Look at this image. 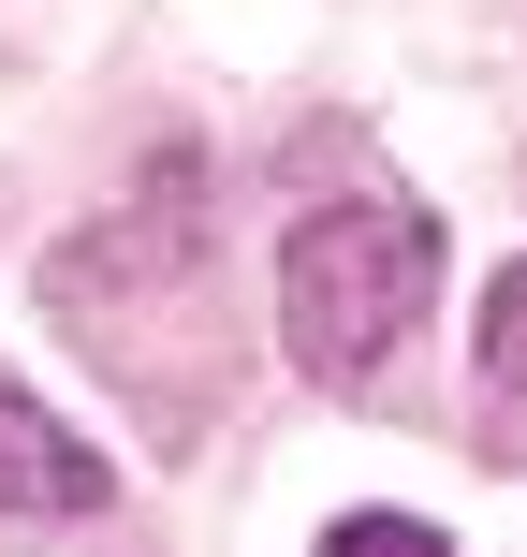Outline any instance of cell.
<instances>
[{"label": "cell", "instance_id": "1", "mask_svg": "<svg viewBox=\"0 0 527 557\" xmlns=\"http://www.w3.org/2000/svg\"><path fill=\"white\" fill-rule=\"evenodd\" d=\"M45 308L162 441H191L235 396V308H221V278H205L191 147H176V191H147V206H117V221H88V235L45 250Z\"/></svg>", "mask_w": 527, "mask_h": 557}, {"label": "cell", "instance_id": "2", "mask_svg": "<svg viewBox=\"0 0 527 557\" xmlns=\"http://www.w3.org/2000/svg\"><path fill=\"white\" fill-rule=\"evenodd\" d=\"M425 294H440V221L396 191L308 206L278 235V352L308 382H381L396 352L425 337Z\"/></svg>", "mask_w": 527, "mask_h": 557}, {"label": "cell", "instance_id": "4", "mask_svg": "<svg viewBox=\"0 0 527 557\" xmlns=\"http://www.w3.org/2000/svg\"><path fill=\"white\" fill-rule=\"evenodd\" d=\"M484 382L527 411V264H499V278H484Z\"/></svg>", "mask_w": 527, "mask_h": 557}, {"label": "cell", "instance_id": "5", "mask_svg": "<svg viewBox=\"0 0 527 557\" xmlns=\"http://www.w3.org/2000/svg\"><path fill=\"white\" fill-rule=\"evenodd\" d=\"M323 557H454V529H425V513H337Z\"/></svg>", "mask_w": 527, "mask_h": 557}, {"label": "cell", "instance_id": "3", "mask_svg": "<svg viewBox=\"0 0 527 557\" xmlns=\"http://www.w3.org/2000/svg\"><path fill=\"white\" fill-rule=\"evenodd\" d=\"M0 513H15V529H74V513H103V455H88L15 367H0Z\"/></svg>", "mask_w": 527, "mask_h": 557}]
</instances>
